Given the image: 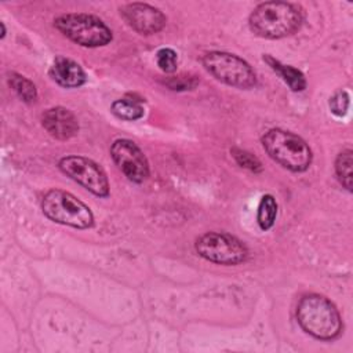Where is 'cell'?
Instances as JSON below:
<instances>
[{"mask_svg":"<svg viewBox=\"0 0 353 353\" xmlns=\"http://www.w3.org/2000/svg\"><path fill=\"white\" fill-rule=\"evenodd\" d=\"M194 250L201 258L219 265H239L248 256L241 240L222 232L204 233L196 240Z\"/></svg>","mask_w":353,"mask_h":353,"instance_id":"52a82bcc","label":"cell"},{"mask_svg":"<svg viewBox=\"0 0 353 353\" xmlns=\"http://www.w3.org/2000/svg\"><path fill=\"white\" fill-rule=\"evenodd\" d=\"M303 22L302 8L287 1L258 4L248 18L251 32L263 39H283L299 30Z\"/></svg>","mask_w":353,"mask_h":353,"instance_id":"6da1fadb","label":"cell"},{"mask_svg":"<svg viewBox=\"0 0 353 353\" xmlns=\"http://www.w3.org/2000/svg\"><path fill=\"white\" fill-rule=\"evenodd\" d=\"M48 73L50 77L63 88H77L87 81L84 69L76 61L66 57H57Z\"/></svg>","mask_w":353,"mask_h":353,"instance_id":"7c38bea8","label":"cell"},{"mask_svg":"<svg viewBox=\"0 0 353 353\" xmlns=\"http://www.w3.org/2000/svg\"><path fill=\"white\" fill-rule=\"evenodd\" d=\"M44 130L58 141L73 138L79 131V121L73 112L63 106H54L47 109L41 116Z\"/></svg>","mask_w":353,"mask_h":353,"instance_id":"8fae6325","label":"cell"},{"mask_svg":"<svg viewBox=\"0 0 353 353\" xmlns=\"http://www.w3.org/2000/svg\"><path fill=\"white\" fill-rule=\"evenodd\" d=\"M112 113L121 120L134 121L143 116V108L141 105V99H132L125 97L121 99H116L112 103Z\"/></svg>","mask_w":353,"mask_h":353,"instance_id":"5bb4252c","label":"cell"},{"mask_svg":"<svg viewBox=\"0 0 353 353\" xmlns=\"http://www.w3.org/2000/svg\"><path fill=\"white\" fill-rule=\"evenodd\" d=\"M197 84V80L194 77L189 76H178V77H171L167 81V85L171 90H192Z\"/></svg>","mask_w":353,"mask_h":353,"instance_id":"44dd1931","label":"cell"},{"mask_svg":"<svg viewBox=\"0 0 353 353\" xmlns=\"http://www.w3.org/2000/svg\"><path fill=\"white\" fill-rule=\"evenodd\" d=\"M120 15L131 29L143 36L159 33L167 23V17L146 3H128L120 7Z\"/></svg>","mask_w":353,"mask_h":353,"instance_id":"30bf717a","label":"cell"},{"mask_svg":"<svg viewBox=\"0 0 353 353\" xmlns=\"http://www.w3.org/2000/svg\"><path fill=\"white\" fill-rule=\"evenodd\" d=\"M205 70L218 81L228 85L248 90L256 85V74L251 65L236 54L210 51L201 58Z\"/></svg>","mask_w":353,"mask_h":353,"instance_id":"8992f818","label":"cell"},{"mask_svg":"<svg viewBox=\"0 0 353 353\" xmlns=\"http://www.w3.org/2000/svg\"><path fill=\"white\" fill-rule=\"evenodd\" d=\"M156 62L160 70H163L164 73H172L176 70L178 54L172 48H160L156 52Z\"/></svg>","mask_w":353,"mask_h":353,"instance_id":"d6986e66","label":"cell"},{"mask_svg":"<svg viewBox=\"0 0 353 353\" xmlns=\"http://www.w3.org/2000/svg\"><path fill=\"white\" fill-rule=\"evenodd\" d=\"M110 156L119 170L135 183L149 176V163L139 146L125 138L116 139L110 146Z\"/></svg>","mask_w":353,"mask_h":353,"instance_id":"9c48e42d","label":"cell"},{"mask_svg":"<svg viewBox=\"0 0 353 353\" xmlns=\"http://www.w3.org/2000/svg\"><path fill=\"white\" fill-rule=\"evenodd\" d=\"M0 26H1V39L6 36V26H4V22H0Z\"/></svg>","mask_w":353,"mask_h":353,"instance_id":"7402d4cb","label":"cell"},{"mask_svg":"<svg viewBox=\"0 0 353 353\" xmlns=\"http://www.w3.org/2000/svg\"><path fill=\"white\" fill-rule=\"evenodd\" d=\"M330 109L335 116H345L349 109V94L345 90L336 91L331 98H330Z\"/></svg>","mask_w":353,"mask_h":353,"instance_id":"ffe728a7","label":"cell"},{"mask_svg":"<svg viewBox=\"0 0 353 353\" xmlns=\"http://www.w3.org/2000/svg\"><path fill=\"white\" fill-rule=\"evenodd\" d=\"M58 167L66 176L81 185L92 194L98 197L109 196V181L106 172L94 160L79 154H70L62 157L58 161Z\"/></svg>","mask_w":353,"mask_h":353,"instance_id":"ba28073f","label":"cell"},{"mask_svg":"<svg viewBox=\"0 0 353 353\" xmlns=\"http://www.w3.org/2000/svg\"><path fill=\"white\" fill-rule=\"evenodd\" d=\"M352 165H353V152L352 149H343L335 160V172L338 181L342 186L352 192Z\"/></svg>","mask_w":353,"mask_h":353,"instance_id":"e0dca14e","label":"cell"},{"mask_svg":"<svg viewBox=\"0 0 353 353\" xmlns=\"http://www.w3.org/2000/svg\"><path fill=\"white\" fill-rule=\"evenodd\" d=\"M8 84L10 87L17 92V95L26 103H32L37 99V90L36 85L33 84L32 80H29L28 77L11 72L8 74Z\"/></svg>","mask_w":353,"mask_h":353,"instance_id":"2e32d148","label":"cell"},{"mask_svg":"<svg viewBox=\"0 0 353 353\" xmlns=\"http://www.w3.org/2000/svg\"><path fill=\"white\" fill-rule=\"evenodd\" d=\"M230 153H232L234 161L240 167L247 168V170H250L252 172H261L262 171V163L252 153H250L247 150H243L240 148H232Z\"/></svg>","mask_w":353,"mask_h":353,"instance_id":"ac0fdd59","label":"cell"},{"mask_svg":"<svg viewBox=\"0 0 353 353\" xmlns=\"http://www.w3.org/2000/svg\"><path fill=\"white\" fill-rule=\"evenodd\" d=\"M54 26L65 37L81 47H103L113 39L110 28L101 18L92 14H62L54 19Z\"/></svg>","mask_w":353,"mask_h":353,"instance_id":"277c9868","label":"cell"},{"mask_svg":"<svg viewBox=\"0 0 353 353\" xmlns=\"http://www.w3.org/2000/svg\"><path fill=\"white\" fill-rule=\"evenodd\" d=\"M295 313L301 328L317 339L332 341L342 332L343 324L336 306L320 294L301 296Z\"/></svg>","mask_w":353,"mask_h":353,"instance_id":"7a4b0ae2","label":"cell"},{"mask_svg":"<svg viewBox=\"0 0 353 353\" xmlns=\"http://www.w3.org/2000/svg\"><path fill=\"white\" fill-rule=\"evenodd\" d=\"M277 216V203L272 194H263L258 204L256 222L262 230L273 228Z\"/></svg>","mask_w":353,"mask_h":353,"instance_id":"9a60e30c","label":"cell"},{"mask_svg":"<svg viewBox=\"0 0 353 353\" xmlns=\"http://www.w3.org/2000/svg\"><path fill=\"white\" fill-rule=\"evenodd\" d=\"M263 61L270 66L272 70H274L281 77V80L290 87L291 91L299 92L306 88V79L299 69L291 65H284L268 54L263 55Z\"/></svg>","mask_w":353,"mask_h":353,"instance_id":"4fadbf2b","label":"cell"},{"mask_svg":"<svg viewBox=\"0 0 353 353\" xmlns=\"http://www.w3.org/2000/svg\"><path fill=\"white\" fill-rule=\"evenodd\" d=\"M262 146L270 159L292 172L306 171L313 161L309 145L299 135L283 128H272L265 132Z\"/></svg>","mask_w":353,"mask_h":353,"instance_id":"3957f363","label":"cell"},{"mask_svg":"<svg viewBox=\"0 0 353 353\" xmlns=\"http://www.w3.org/2000/svg\"><path fill=\"white\" fill-rule=\"evenodd\" d=\"M43 214L52 222L88 229L94 226V214L87 204L62 189H50L41 199Z\"/></svg>","mask_w":353,"mask_h":353,"instance_id":"5b68a950","label":"cell"}]
</instances>
